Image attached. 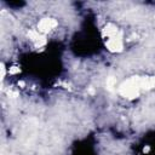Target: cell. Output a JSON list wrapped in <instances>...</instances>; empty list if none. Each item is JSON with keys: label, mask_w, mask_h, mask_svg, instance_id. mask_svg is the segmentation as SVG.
I'll return each mask as SVG.
<instances>
[{"label": "cell", "mask_w": 155, "mask_h": 155, "mask_svg": "<svg viewBox=\"0 0 155 155\" xmlns=\"http://www.w3.org/2000/svg\"><path fill=\"white\" fill-rule=\"evenodd\" d=\"M102 36L105 44V47L110 52H121L124 50V38L121 30L113 23H108L103 30H102Z\"/></svg>", "instance_id": "6da1fadb"}, {"label": "cell", "mask_w": 155, "mask_h": 155, "mask_svg": "<svg viewBox=\"0 0 155 155\" xmlns=\"http://www.w3.org/2000/svg\"><path fill=\"white\" fill-rule=\"evenodd\" d=\"M56 25H57V22H56L53 18L46 17V18H42V19L38 23V31L45 34V33H48V31L53 30V29L56 28Z\"/></svg>", "instance_id": "7a4b0ae2"}]
</instances>
